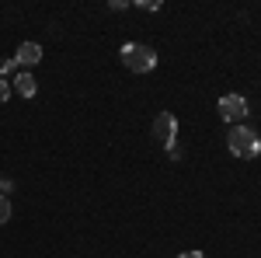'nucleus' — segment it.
Instances as JSON below:
<instances>
[{
	"instance_id": "f257e3e1",
	"label": "nucleus",
	"mask_w": 261,
	"mask_h": 258,
	"mask_svg": "<svg viewBox=\"0 0 261 258\" xmlns=\"http://www.w3.org/2000/svg\"><path fill=\"white\" fill-rule=\"evenodd\" d=\"M226 147H230V154L233 157H258L261 154V139L254 129H247V126H233L230 129V136H226Z\"/></svg>"
},
{
	"instance_id": "f03ea898",
	"label": "nucleus",
	"mask_w": 261,
	"mask_h": 258,
	"mask_svg": "<svg viewBox=\"0 0 261 258\" xmlns=\"http://www.w3.org/2000/svg\"><path fill=\"white\" fill-rule=\"evenodd\" d=\"M122 63L133 70V74H150L157 66V53L150 45H140V42H129L122 45Z\"/></svg>"
},
{
	"instance_id": "7ed1b4c3",
	"label": "nucleus",
	"mask_w": 261,
	"mask_h": 258,
	"mask_svg": "<svg viewBox=\"0 0 261 258\" xmlns=\"http://www.w3.org/2000/svg\"><path fill=\"white\" fill-rule=\"evenodd\" d=\"M153 139H161L164 147H171V143L178 139V119H174L171 112H161V115L153 119Z\"/></svg>"
},
{
	"instance_id": "20e7f679",
	"label": "nucleus",
	"mask_w": 261,
	"mask_h": 258,
	"mask_svg": "<svg viewBox=\"0 0 261 258\" xmlns=\"http://www.w3.org/2000/svg\"><path fill=\"white\" fill-rule=\"evenodd\" d=\"M220 115H223V122H241L244 115H247V101H244L241 95H223L220 98Z\"/></svg>"
},
{
	"instance_id": "39448f33",
	"label": "nucleus",
	"mask_w": 261,
	"mask_h": 258,
	"mask_svg": "<svg viewBox=\"0 0 261 258\" xmlns=\"http://www.w3.org/2000/svg\"><path fill=\"white\" fill-rule=\"evenodd\" d=\"M14 60H18V66H35V63L42 60V45L39 42H21Z\"/></svg>"
},
{
	"instance_id": "423d86ee",
	"label": "nucleus",
	"mask_w": 261,
	"mask_h": 258,
	"mask_svg": "<svg viewBox=\"0 0 261 258\" xmlns=\"http://www.w3.org/2000/svg\"><path fill=\"white\" fill-rule=\"evenodd\" d=\"M11 84H14V91H18L21 98H32V95L39 91V80L32 77L28 70H21V74H14V80H11Z\"/></svg>"
},
{
	"instance_id": "0eeeda50",
	"label": "nucleus",
	"mask_w": 261,
	"mask_h": 258,
	"mask_svg": "<svg viewBox=\"0 0 261 258\" xmlns=\"http://www.w3.org/2000/svg\"><path fill=\"white\" fill-rule=\"evenodd\" d=\"M11 74H18V60H7V63H0V80H7Z\"/></svg>"
},
{
	"instance_id": "6e6552de",
	"label": "nucleus",
	"mask_w": 261,
	"mask_h": 258,
	"mask_svg": "<svg viewBox=\"0 0 261 258\" xmlns=\"http://www.w3.org/2000/svg\"><path fill=\"white\" fill-rule=\"evenodd\" d=\"M7 220H11V199L0 196V223H7Z\"/></svg>"
},
{
	"instance_id": "1a4fd4ad",
	"label": "nucleus",
	"mask_w": 261,
	"mask_h": 258,
	"mask_svg": "<svg viewBox=\"0 0 261 258\" xmlns=\"http://www.w3.org/2000/svg\"><path fill=\"white\" fill-rule=\"evenodd\" d=\"M7 98H11V84H7V80H0V105H4Z\"/></svg>"
},
{
	"instance_id": "9d476101",
	"label": "nucleus",
	"mask_w": 261,
	"mask_h": 258,
	"mask_svg": "<svg viewBox=\"0 0 261 258\" xmlns=\"http://www.w3.org/2000/svg\"><path fill=\"white\" fill-rule=\"evenodd\" d=\"M167 154H171L174 160H181V147H178V143H171V147H167Z\"/></svg>"
},
{
	"instance_id": "9b49d317",
	"label": "nucleus",
	"mask_w": 261,
	"mask_h": 258,
	"mask_svg": "<svg viewBox=\"0 0 261 258\" xmlns=\"http://www.w3.org/2000/svg\"><path fill=\"white\" fill-rule=\"evenodd\" d=\"M11 189H14L11 181H7V178H0V196H4V192H11Z\"/></svg>"
},
{
	"instance_id": "f8f14e48",
	"label": "nucleus",
	"mask_w": 261,
	"mask_h": 258,
	"mask_svg": "<svg viewBox=\"0 0 261 258\" xmlns=\"http://www.w3.org/2000/svg\"><path fill=\"white\" fill-rule=\"evenodd\" d=\"M178 258H202V251H185V255H178Z\"/></svg>"
}]
</instances>
